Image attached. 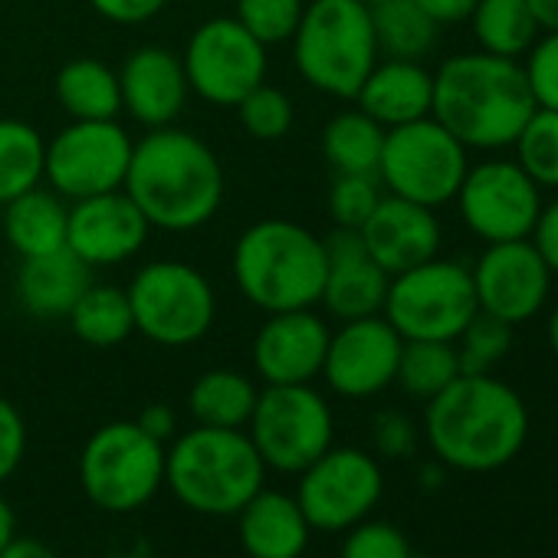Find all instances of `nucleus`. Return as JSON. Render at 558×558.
Wrapping results in <instances>:
<instances>
[{
	"label": "nucleus",
	"instance_id": "nucleus-1",
	"mask_svg": "<svg viewBox=\"0 0 558 558\" xmlns=\"http://www.w3.org/2000/svg\"><path fill=\"white\" fill-rule=\"evenodd\" d=\"M424 437L450 470H502L525 447L529 408L515 388L493 375H460L427 401Z\"/></svg>",
	"mask_w": 558,
	"mask_h": 558
},
{
	"label": "nucleus",
	"instance_id": "nucleus-2",
	"mask_svg": "<svg viewBox=\"0 0 558 558\" xmlns=\"http://www.w3.org/2000/svg\"><path fill=\"white\" fill-rule=\"evenodd\" d=\"M535 99L519 60L483 50L447 57L434 73L430 116L466 151H506L535 112Z\"/></svg>",
	"mask_w": 558,
	"mask_h": 558
},
{
	"label": "nucleus",
	"instance_id": "nucleus-3",
	"mask_svg": "<svg viewBox=\"0 0 558 558\" xmlns=\"http://www.w3.org/2000/svg\"><path fill=\"white\" fill-rule=\"evenodd\" d=\"M122 191L151 227L184 233L204 227L223 201V168L194 132L165 125L132 145Z\"/></svg>",
	"mask_w": 558,
	"mask_h": 558
},
{
	"label": "nucleus",
	"instance_id": "nucleus-4",
	"mask_svg": "<svg viewBox=\"0 0 558 558\" xmlns=\"http://www.w3.org/2000/svg\"><path fill=\"white\" fill-rule=\"evenodd\" d=\"M233 279L266 316L313 310L326 287V243L283 217L256 220L233 246Z\"/></svg>",
	"mask_w": 558,
	"mask_h": 558
},
{
	"label": "nucleus",
	"instance_id": "nucleus-5",
	"mask_svg": "<svg viewBox=\"0 0 558 558\" xmlns=\"http://www.w3.org/2000/svg\"><path fill=\"white\" fill-rule=\"evenodd\" d=\"M266 480L246 430L191 427L165 450V486L181 506L201 515H236Z\"/></svg>",
	"mask_w": 558,
	"mask_h": 558
},
{
	"label": "nucleus",
	"instance_id": "nucleus-6",
	"mask_svg": "<svg viewBox=\"0 0 558 558\" xmlns=\"http://www.w3.org/2000/svg\"><path fill=\"white\" fill-rule=\"evenodd\" d=\"M293 57L300 76L313 89L336 99H355L381 60L372 8L359 0H313L293 34Z\"/></svg>",
	"mask_w": 558,
	"mask_h": 558
},
{
	"label": "nucleus",
	"instance_id": "nucleus-7",
	"mask_svg": "<svg viewBox=\"0 0 558 558\" xmlns=\"http://www.w3.org/2000/svg\"><path fill=\"white\" fill-rule=\"evenodd\" d=\"M80 483L96 509L135 512L165 486V444L135 421L102 424L80 453Z\"/></svg>",
	"mask_w": 558,
	"mask_h": 558
},
{
	"label": "nucleus",
	"instance_id": "nucleus-8",
	"mask_svg": "<svg viewBox=\"0 0 558 558\" xmlns=\"http://www.w3.org/2000/svg\"><path fill=\"white\" fill-rule=\"evenodd\" d=\"M476 313L480 306L470 266L444 256H434L421 266L391 276L381 310V316L404 342H457V336L470 326Z\"/></svg>",
	"mask_w": 558,
	"mask_h": 558
},
{
	"label": "nucleus",
	"instance_id": "nucleus-9",
	"mask_svg": "<svg viewBox=\"0 0 558 558\" xmlns=\"http://www.w3.org/2000/svg\"><path fill=\"white\" fill-rule=\"evenodd\" d=\"M135 332L165 349L201 342L217 316V296L207 276L181 259H158L135 272L125 290Z\"/></svg>",
	"mask_w": 558,
	"mask_h": 558
},
{
	"label": "nucleus",
	"instance_id": "nucleus-10",
	"mask_svg": "<svg viewBox=\"0 0 558 558\" xmlns=\"http://www.w3.org/2000/svg\"><path fill=\"white\" fill-rule=\"evenodd\" d=\"M466 168L470 151L434 116H424L385 132L375 174L388 194L437 210L457 197Z\"/></svg>",
	"mask_w": 558,
	"mask_h": 558
},
{
	"label": "nucleus",
	"instance_id": "nucleus-11",
	"mask_svg": "<svg viewBox=\"0 0 558 558\" xmlns=\"http://www.w3.org/2000/svg\"><path fill=\"white\" fill-rule=\"evenodd\" d=\"M250 440L276 473H303L316 463L336 437L329 401L313 385H266L250 414Z\"/></svg>",
	"mask_w": 558,
	"mask_h": 558
},
{
	"label": "nucleus",
	"instance_id": "nucleus-12",
	"mask_svg": "<svg viewBox=\"0 0 558 558\" xmlns=\"http://www.w3.org/2000/svg\"><path fill=\"white\" fill-rule=\"evenodd\" d=\"M453 204L463 227L483 243L529 240L542 210V187L515 158L496 151L483 161H470Z\"/></svg>",
	"mask_w": 558,
	"mask_h": 558
},
{
	"label": "nucleus",
	"instance_id": "nucleus-13",
	"mask_svg": "<svg viewBox=\"0 0 558 558\" xmlns=\"http://www.w3.org/2000/svg\"><path fill=\"white\" fill-rule=\"evenodd\" d=\"M385 493L378 460L359 447H329L300 473L296 502L319 532H349L375 512Z\"/></svg>",
	"mask_w": 558,
	"mask_h": 558
},
{
	"label": "nucleus",
	"instance_id": "nucleus-14",
	"mask_svg": "<svg viewBox=\"0 0 558 558\" xmlns=\"http://www.w3.org/2000/svg\"><path fill=\"white\" fill-rule=\"evenodd\" d=\"M187 86L214 106H236L250 89L266 83V47L236 21H204L181 57Z\"/></svg>",
	"mask_w": 558,
	"mask_h": 558
},
{
	"label": "nucleus",
	"instance_id": "nucleus-15",
	"mask_svg": "<svg viewBox=\"0 0 558 558\" xmlns=\"http://www.w3.org/2000/svg\"><path fill=\"white\" fill-rule=\"evenodd\" d=\"M132 145L135 142L116 119L73 122L47 145L44 178L70 201L119 191L129 174Z\"/></svg>",
	"mask_w": 558,
	"mask_h": 558
},
{
	"label": "nucleus",
	"instance_id": "nucleus-16",
	"mask_svg": "<svg viewBox=\"0 0 558 558\" xmlns=\"http://www.w3.org/2000/svg\"><path fill=\"white\" fill-rule=\"evenodd\" d=\"M480 313L515 326L532 323L551 296V269L532 246V240L486 243L470 266Z\"/></svg>",
	"mask_w": 558,
	"mask_h": 558
},
{
	"label": "nucleus",
	"instance_id": "nucleus-17",
	"mask_svg": "<svg viewBox=\"0 0 558 558\" xmlns=\"http://www.w3.org/2000/svg\"><path fill=\"white\" fill-rule=\"evenodd\" d=\"M404 339L385 316L349 319L329 336L323 375L329 388L349 401H365L395 385Z\"/></svg>",
	"mask_w": 558,
	"mask_h": 558
},
{
	"label": "nucleus",
	"instance_id": "nucleus-18",
	"mask_svg": "<svg viewBox=\"0 0 558 558\" xmlns=\"http://www.w3.org/2000/svg\"><path fill=\"white\" fill-rule=\"evenodd\" d=\"M151 223L135 207V201L119 187L96 197H83L70 207L66 220V246L86 266H116L132 259L145 240Z\"/></svg>",
	"mask_w": 558,
	"mask_h": 558
},
{
	"label": "nucleus",
	"instance_id": "nucleus-19",
	"mask_svg": "<svg viewBox=\"0 0 558 558\" xmlns=\"http://www.w3.org/2000/svg\"><path fill=\"white\" fill-rule=\"evenodd\" d=\"M329 336L313 310L269 313L253 339V368L266 385H310L323 375Z\"/></svg>",
	"mask_w": 558,
	"mask_h": 558
},
{
	"label": "nucleus",
	"instance_id": "nucleus-20",
	"mask_svg": "<svg viewBox=\"0 0 558 558\" xmlns=\"http://www.w3.org/2000/svg\"><path fill=\"white\" fill-rule=\"evenodd\" d=\"M368 256L388 272L398 276L411 266H421L434 256H440L444 227L437 220L434 207L381 194L372 217L359 227Z\"/></svg>",
	"mask_w": 558,
	"mask_h": 558
},
{
	"label": "nucleus",
	"instance_id": "nucleus-21",
	"mask_svg": "<svg viewBox=\"0 0 558 558\" xmlns=\"http://www.w3.org/2000/svg\"><path fill=\"white\" fill-rule=\"evenodd\" d=\"M323 243H326V287L319 303L342 323L381 316L391 276L368 256L362 233L349 227H336Z\"/></svg>",
	"mask_w": 558,
	"mask_h": 558
},
{
	"label": "nucleus",
	"instance_id": "nucleus-22",
	"mask_svg": "<svg viewBox=\"0 0 558 558\" xmlns=\"http://www.w3.org/2000/svg\"><path fill=\"white\" fill-rule=\"evenodd\" d=\"M122 109L145 129L171 125L187 102V76L178 53L165 47H138L119 70Z\"/></svg>",
	"mask_w": 558,
	"mask_h": 558
},
{
	"label": "nucleus",
	"instance_id": "nucleus-23",
	"mask_svg": "<svg viewBox=\"0 0 558 558\" xmlns=\"http://www.w3.org/2000/svg\"><path fill=\"white\" fill-rule=\"evenodd\" d=\"M310 535L313 525L290 493L263 486L236 512V538L250 558H303Z\"/></svg>",
	"mask_w": 558,
	"mask_h": 558
},
{
	"label": "nucleus",
	"instance_id": "nucleus-24",
	"mask_svg": "<svg viewBox=\"0 0 558 558\" xmlns=\"http://www.w3.org/2000/svg\"><path fill=\"white\" fill-rule=\"evenodd\" d=\"M355 102L385 129L417 122L430 116L434 73L421 60H378L362 83Z\"/></svg>",
	"mask_w": 558,
	"mask_h": 558
},
{
	"label": "nucleus",
	"instance_id": "nucleus-25",
	"mask_svg": "<svg viewBox=\"0 0 558 558\" xmlns=\"http://www.w3.org/2000/svg\"><path fill=\"white\" fill-rule=\"evenodd\" d=\"M93 266H86L70 246L24 259L17 272V300L37 319H66L76 300L93 287Z\"/></svg>",
	"mask_w": 558,
	"mask_h": 558
},
{
	"label": "nucleus",
	"instance_id": "nucleus-26",
	"mask_svg": "<svg viewBox=\"0 0 558 558\" xmlns=\"http://www.w3.org/2000/svg\"><path fill=\"white\" fill-rule=\"evenodd\" d=\"M4 207H8L4 210V233L24 259L66 246L70 207L60 201V194L34 187Z\"/></svg>",
	"mask_w": 558,
	"mask_h": 558
},
{
	"label": "nucleus",
	"instance_id": "nucleus-27",
	"mask_svg": "<svg viewBox=\"0 0 558 558\" xmlns=\"http://www.w3.org/2000/svg\"><path fill=\"white\" fill-rule=\"evenodd\" d=\"M53 93L73 122H106L122 112L119 73L93 57L70 60L57 73Z\"/></svg>",
	"mask_w": 558,
	"mask_h": 558
},
{
	"label": "nucleus",
	"instance_id": "nucleus-28",
	"mask_svg": "<svg viewBox=\"0 0 558 558\" xmlns=\"http://www.w3.org/2000/svg\"><path fill=\"white\" fill-rule=\"evenodd\" d=\"M256 388L246 375L233 368L204 372L187 391V411L201 427H227L243 430L256 408Z\"/></svg>",
	"mask_w": 558,
	"mask_h": 558
},
{
	"label": "nucleus",
	"instance_id": "nucleus-29",
	"mask_svg": "<svg viewBox=\"0 0 558 558\" xmlns=\"http://www.w3.org/2000/svg\"><path fill=\"white\" fill-rule=\"evenodd\" d=\"M466 24L483 53L519 60V63L542 34L525 0H476Z\"/></svg>",
	"mask_w": 558,
	"mask_h": 558
},
{
	"label": "nucleus",
	"instance_id": "nucleus-30",
	"mask_svg": "<svg viewBox=\"0 0 558 558\" xmlns=\"http://www.w3.org/2000/svg\"><path fill=\"white\" fill-rule=\"evenodd\" d=\"M372 27L378 57L385 60H424L440 40V27L414 0H385V4L372 8Z\"/></svg>",
	"mask_w": 558,
	"mask_h": 558
},
{
	"label": "nucleus",
	"instance_id": "nucleus-31",
	"mask_svg": "<svg viewBox=\"0 0 558 558\" xmlns=\"http://www.w3.org/2000/svg\"><path fill=\"white\" fill-rule=\"evenodd\" d=\"M385 125L362 109L339 112L323 132V155L336 174H375L385 145Z\"/></svg>",
	"mask_w": 558,
	"mask_h": 558
},
{
	"label": "nucleus",
	"instance_id": "nucleus-32",
	"mask_svg": "<svg viewBox=\"0 0 558 558\" xmlns=\"http://www.w3.org/2000/svg\"><path fill=\"white\" fill-rule=\"evenodd\" d=\"M66 319L73 336L93 349H116L135 332L129 293L119 287H89Z\"/></svg>",
	"mask_w": 558,
	"mask_h": 558
},
{
	"label": "nucleus",
	"instance_id": "nucleus-33",
	"mask_svg": "<svg viewBox=\"0 0 558 558\" xmlns=\"http://www.w3.org/2000/svg\"><path fill=\"white\" fill-rule=\"evenodd\" d=\"M44 158L47 142L34 125L0 119V204H11L44 181Z\"/></svg>",
	"mask_w": 558,
	"mask_h": 558
},
{
	"label": "nucleus",
	"instance_id": "nucleus-34",
	"mask_svg": "<svg viewBox=\"0 0 558 558\" xmlns=\"http://www.w3.org/2000/svg\"><path fill=\"white\" fill-rule=\"evenodd\" d=\"M453 378H460V359H457L453 342L411 339L401 345L395 385H401L404 395H411L417 401H430Z\"/></svg>",
	"mask_w": 558,
	"mask_h": 558
},
{
	"label": "nucleus",
	"instance_id": "nucleus-35",
	"mask_svg": "<svg viewBox=\"0 0 558 558\" xmlns=\"http://www.w3.org/2000/svg\"><path fill=\"white\" fill-rule=\"evenodd\" d=\"M512 151L522 171L542 191H558V112L555 109H535L525 129L519 132Z\"/></svg>",
	"mask_w": 558,
	"mask_h": 558
},
{
	"label": "nucleus",
	"instance_id": "nucleus-36",
	"mask_svg": "<svg viewBox=\"0 0 558 558\" xmlns=\"http://www.w3.org/2000/svg\"><path fill=\"white\" fill-rule=\"evenodd\" d=\"M453 345L460 359V375H493V368L512 349V326L486 313H476Z\"/></svg>",
	"mask_w": 558,
	"mask_h": 558
},
{
	"label": "nucleus",
	"instance_id": "nucleus-37",
	"mask_svg": "<svg viewBox=\"0 0 558 558\" xmlns=\"http://www.w3.org/2000/svg\"><path fill=\"white\" fill-rule=\"evenodd\" d=\"M236 119L243 125V132L256 142H279L287 138L293 122H296V112H293V99L276 89L269 83H259L256 89H250L236 106Z\"/></svg>",
	"mask_w": 558,
	"mask_h": 558
},
{
	"label": "nucleus",
	"instance_id": "nucleus-38",
	"mask_svg": "<svg viewBox=\"0 0 558 558\" xmlns=\"http://www.w3.org/2000/svg\"><path fill=\"white\" fill-rule=\"evenodd\" d=\"M306 4L303 0H236V21L263 44L276 47L293 40Z\"/></svg>",
	"mask_w": 558,
	"mask_h": 558
},
{
	"label": "nucleus",
	"instance_id": "nucleus-39",
	"mask_svg": "<svg viewBox=\"0 0 558 558\" xmlns=\"http://www.w3.org/2000/svg\"><path fill=\"white\" fill-rule=\"evenodd\" d=\"M381 201L378 174H336L329 191V214L336 227L359 230Z\"/></svg>",
	"mask_w": 558,
	"mask_h": 558
},
{
	"label": "nucleus",
	"instance_id": "nucleus-40",
	"mask_svg": "<svg viewBox=\"0 0 558 558\" xmlns=\"http://www.w3.org/2000/svg\"><path fill=\"white\" fill-rule=\"evenodd\" d=\"M411 542L408 535L378 519H362L359 525L349 529L339 558H411Z\"/></svg>",
	"mask_w": 558,
	"mask_h": 558
},
{
	"label": "nucleus",
	"instance_id": "nucleus-41",
	"mask_svg": "<svg viewBox=\"0 0 558 558\" xmlns=\"http://www.w3.org/2000/svg\"><path fill=\"white\" fill-rule=\"evenodd\" d=\"M522 70L535 106L558 112V31L538 34L532 50L522 57Z\"/></svg>",
	"mask_w": 558,
	"mask_h": 558
},
{
	"label": "nucleus",
	"instance_id": "nucleus-42",
	"mask_svg": "<svg viewBox=\"0 0 558 558\" xmlns=\"http://www.w3.org/2000/svg\"><path fill=\"white\" fill-rule=\"evenodd\" d=\"M372 444L388 460H404L417 447V427L401 411H378L372 421Z\"/></svg>",
	"mask_w": 558,
	"mask_h": 558
},
{
	"label": "nucleus",
	"instance_id": "nucleus-43",
	"mask_svg": "<svg viewBox=\"0 0 558 558\" xmlns=\"http://www.w3.org/2000/svg\"><path fill=\"white\" fill-rule=\"evenodd\" d=\"M27 453V424L14 401L0 395V483H8Z\"/></svg>",
	"mask_w": 558,
	"mask_h": 558
},
{
	"label": "nucleus",
	"instance_id": "nucleus-44",
	"mask_svg": "<svg viewBox=\"0 0 558 558\" xmlns=\"http://www.w3.org/2000/svg\"><path fill=\"white\" fill-rule=\"evenodd\" d=\"M89 4L99 17L122 24V27H135V24L158 17L168 8V0H89Z\"/></svg>",
	"mask_w": 558,
	"mask_h": 558
},
{
	"label": "nucleus",
	"instance_id": "nucleus-45",
	"mask_svg": "<svg viewBox=\"0 0 558 558\" xmlns=\"http://www.w3.org/2000/svg\"><path fill=\"white\" fill-rule=\"evenodd\" d=\"M529 240L538 250V256L545 259V266L551 269V276H558V191L551 201H542V210L535 217Z\"/></svg>",
	"mask_w": 558,
	"mask_h": 558
},
{
	"label": "nucleus",
	"instance_id": "nucleus-46",
	"mask_svg": "<svg viewBox=\"0 0 558 558\" xmlns=\"http://www.w3.org/2000/svg\"><path fill=\"white\" fill-rule=\"evenodd\" d=\"M414 4L437 24V27H453V24H466L476 0H414Z\"/></svg>",
	"mask_w": 558,
	"mask_h": 558
},
{
	"label": "nucleus",
	"instance_id": "nucleus-47",
	"mask_svg": "<svg viewBox=\"0 0 558 558\" xmlns=\"http://www.w3.org/2000/svg\"><path fill=\"white\" fill-rule=\"evenodd\" d=\"M135 424H138L148 437H155L158 444H168V440L178 434V417H174V411H171L168 404H148V408L135 417Z\"/></svg>",
	"mask_w": 558,
	"mask_h": 558
},
{
	"label": "nucleus",
	"instance_id": "nucleus-48",
	"mask_svg": "<svg viewBox=\"0 0 558 558\" xmlns=\"http://www.w3.org/2000/svg\"><path fill=\"white\" fill-rule=\"evenodd\" d=\"M0 558H60V555L34 535H14L4 545V551H0Z\"/></svg>",
	"mask_w": 558,
	"mask_h": 558
},
{
	"label": "nucleus",
	"instance_id": "nucleus-49",
	"mask_svg": "<svg viewBox=\"0 0 558 558\" xmlns=\"http://www.w3.org/2000/svg\"><path fill=\"white\" fill-rule=\"evenodd\" d=\"M525 4H529L535 24L542 27V34L558 31V0H525Z\"/></svg>",
	"mask_w": 558,
	"mask_h": 558
},
{
	"label": "nucleus",
	"instance_id": "nucleus-50",
	"mask_svg": "<svg viewBox=\"0 0 558 558\" xmlns=\"http://www.w3.org/2000/svg\"><path fill=\"white\" fill-rule=\"evenodd\" d=\"M17 535V515H14V506L4 499V493H0V551H4V545Z\"/></svg>",
	"mask_w": 558,
	"mask_h": 558
},
{
	"label": "nucleus",
	"instance_id": "nucleus-51",
	"mask_svg": "<svg viewBox=\"0 0 558 558\" xmlns=\"http://www.w3.org/2000/svg\"><path fill=\"white\" fill-rule=\"evenodd\" d=\"M444 483V463L437 460V463H427L424 470H421V486L424 489H437Z\"/></svg>",
	"mask_w": 558,
	"mask_h": 558
},
{
	"label": "nucleus",
	"instance_id": "nucleus-52",
	"mask_svg": "<svg viewBox=\"0 0 558 558\" xmlns=\"http://www.w3.org/2000/svg\"><path fill=\"white\" fill-rule=\"evenodd\" d=\"M545 332H548V349H551V355L558 359V303H555V310L548 313V326H545Z\"/></svg>",
	"mask_w": 558,
	"mask_h": 558
},
{
	"label": "nucleus",
	"instance_id": "nucleus-53",
	"mask_svg": "<svg viewBox=\"0 0 558 558\" xmlns=\"http://www.w3.org/2000/svg\"><path fill=\"white\" fill-rule=\"evenodd\" d=\"M359 4H365V8H378V4H385V0H359Z\"/></svg>",
	"mask_w": 558,
	"mask_h": 558
},
{
	"label": "nucleus",
	"instance_id": "nucleus-54",
	"mask_svg": "<svg viewBox=\"0 0 558 558\" xmlns=\"http://www.w3.org/2000/svg\"><path fill=\"white\" fill-rule=\"evenodd\" d=\"M411 558H430V555H421V551H411Z\"/></svg>",
	"mask_w": 558,
	"mask_h": 558
}]
</instances>
